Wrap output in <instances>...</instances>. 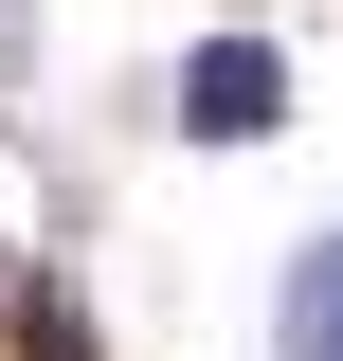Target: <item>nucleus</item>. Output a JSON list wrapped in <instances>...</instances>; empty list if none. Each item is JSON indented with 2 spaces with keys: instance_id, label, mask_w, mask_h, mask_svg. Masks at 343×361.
<instances>
[{
  "instance_id": "nucleus-1",
  "label": "nucleus",
  "mask_w": 343,
  "mask_h": 361,
  "mask_svg": "<svg viewBox=\"0 0 343 361\" xmlns=\"http://www.w3.org/2000/svg\"><path fill=\"white\" fill-rule=\"evenodd\" d=\"M289 127V54L271 37H199L181 54V145H271Z\"/></svg>"
},
{
  "instance_id": "nucleus-2",
  "label": "nucleus",
  "mask_w": 343,
  "mask_h": 361,
  "mask_svg": "<svg viewBox=\"0 0 343 361\" xmlns=\"http://www.w3.org/2000/svg\"><path fill=\"white\" fill-rule=\"evenodd\" d=\"M271 343H289V361H343V235H307V253L271 271Z\"/></svg>"
},
{
  "instance_id": "nucleus-3",
  "label": "nucleus",
  "mask_w": 343,
  "mask_h": 361,
  "mask_svg": "<svg viewBox=\"0 0 343 361\" xmlns=\"http://www.w3.org/2000/svg\"><path fill=\"white\" fill-rule=\"evenodd\" d=\"M18 73H37V0H0V90H18Z\"/></svg>"
}]
</instances>
